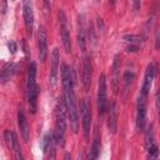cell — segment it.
Returning <instances> with one entry per match:
<instances>
[{"label": "cell", "instance_id": "6da1fadb", "mask_svg": "<svg viewBox=\"0 0 160 160\" xmlns=\"http://www.w3.org/2000/svg\"><path fill=\"white\" fill-rule=\"evenodd\" d=\"M61 85L64 90V102L66 106L68 118L70 120V128L72 132L76 134L79 130V109H78V102L74 92L72 74L68 64L61 65Z\"/></svg>", "mask_w": 160, "mask_h": 160}, {"label": "cell", "instance_id": "7a4b0ae2", "mask_svg": "<svg viewBox=\"0 0 160 160\" xmlns=\"http://www.w3.org/2000/svg\"><path fill=\"white\" fill-rule=\"evenodd\" d=\"M66 106L65 102L58 99L55 104V131L54 136L56 144L64 146L65 144V134H66Z\"/></svg>", "mask_w": 160, "mask_h": 160}, {"label": "cell", "instance_id": "3957f363", "mask_svg": "<svg viewBox=\"0 0 160 160\" xmlns=\"http://www.w3.org/2000/svg\"><path fill=\"white\" fill-rule=\"evenodd\" d=\"M38 94H39V90L36 85V64L32 61L28 68V75H26V95H28L29 109L32 114H35L36 111Z\"/></svg>", "mask_w": 160, "mask_h": 160}, {"label": "cell", "instance_id": "277c9868", "mask_svg": "<svg viewBox=\"0 0 160 160\" xmlns=\"http://www.w3.org/2000/svg\"><path fill=\"white\" fill-rule=\"evenodd\" d=\"M58 18H59V26H60V36H61L62 48L69 54L71 51V40H70V26L68 22V18L62 10H59Z\"/></svg>", "mask_w": 160, "mask_h": 160}, {"label": "cell", "instance_id": "5b68a950", "mask_svg": "<svg viewBox=\"0 0 160 160\" xmlns=\"http://www.w3.org/2000/svg\"><path fill=\"white\" fill-rule=\"evenodd\" d=\"M108 88H106V76L105 74H101L99 78V84H98V98H96V102H98V112L100 116H102L106 111V106H108Z\"/></svg>", "mask_w": 160, "mask_h": 160}, {"label": "cell", "instance_id": "8992f818", "mask_svg": "<svg viewBox=\"0 0 160 160\" xmlns=\"http://www.w3.org/2000/svg\"><path fill=\"white\" fill-rule=\"evenodd\" d=\"M136 129L139 131H144L146 125V95L139 94L138 101H136Z\"/></svg>", "mask_w": 160, "mask_h": 160}, {"label": "cell", "instance_id": "52a82bcc", "mask_svg": "<svg viewBox=\"0 0 160 160\" xmlns=\"http://www.w3.org/2000/svg\"><path fill=\"white\" fill-rule=\"evenodd\" d=\"M80 116H81V126H82V132H84V138L85 140L89 139V134H90V126H91V111H90V106L88 104V101L85 99L80 100Z\"/></svg>", "mask_w": 160, "mask_h": 160}, {"label": "cell", "instance_id": "ba28073f", "mask_svg": "<svg viewBox=\"0 0 160 160\" xmlns=\"http://www.w3.org/2000/svg\"><path fill=\"white\" fill-rule=\"evenodd\" d=\"M145 149L149 159H156L159 156V146L154 138L152 125H149L145 131Z\"/></svg>", "mask_w": 160, "mask_h": 160}, {"label": "cell", "instance_id": "9c48e42d", "mask_svg": "<svg viewBox=\"0 0 160 160\" xmlns=\"http://www.w3.org/2000/svg\"><path fill=\"white\" fill-rule=\"evenodd\" d=\"M22 18H24L26 32L31 35L34 29V11L30 0H22Z\"/></svg>", "mask_w": 160, "mask_h": 160}, {"label": "cell", "instance_id": "30bf717a", "mask_svg": "<svg viewBox=\"0 0 160 160\" xmlns=\"http://www.w3.org/2000/svg\"><path fill=\"white\" fill-rule=\"evenodd\" d=\"M38 55L40 61H45L48 56V36L44 26H40L38 31Z\"/></svg>", "mask_w": 160, "mask_h": 160}, {"label": "cell", "instance_id": "8fae6325", "mask_svg": "<svg viewBox=\"0 0 160 160\" xmlns=\"http://www.w3.org/2000/svg\"><path fill=\"white\" fill-rule=\"evenodd\" d=\"M4 136H5V140L8 142V145L14 151V155L18 160H22V152H21V148H20V142L18 140V136L16 134L12 131V130H5L4 131Z\"/></svg>", "mask_w": 160, "mask_h": 160}, {"label": "cell", "instance_id": "7c38bea8", "mask_svg": "<svg viewBox=\"0 0 160 160\" xmlns=\"http://www.w3.org/2000/svg\"><path fill=\"white\" fill-rule=\"evenodd\" d=\"M50 59L51 60H50V74H49V79H50L51 88H54L55 84H56L58 70H59V64H60V52H59V49L58 48H54Z\"/></svg>", "mask_w": 160, "mask_h": 160}, {"label": "cell", "instance_id": "4fadbf2b", "mask_svg": "<svg viewBox=\"0 0 160 160\" xmlns=\"http://www.w3.org/2000/svg\"><path fill=\"white\" fill-rule=\"evenodd\" d=\"M118 105L115 100H111L109 104V109H108V129L111 134L116 132V128H118Z\"/></svg>", "mask_w": 160, "mask_h": 160}, {"label": "cell", "instance_id": "5bb4252c", "mask_svg": "<svg viewBox=\"0 0 160 160\" xmlns=\"http://www.w3.org/2000/svg\"><path fill=\"white\" fill-rule=\"evenodd\" d=\"M111 86L116 94L120 88V55H115L111 65Z\"/></svg>", "mask_w": 160, "mask_h": 160}, {"label": "cell", "instance_id": "9a60e30c", "mask_svg": "<svg viewBox=\"0 0 160 160\" xmlns=\"http://www.w3.org/2000/svg\"><path fill=\"white\" fill-rule=\"evenodd\" d=\"M154 76H155V65L154 62H150L148 66H146V70H145V75H144V81H142V86H141V94L146 95L149 94L151 86H152V80H154Z\"/></svg>", "mask_w": 160, "mask_h": 160}, {"label": "cell", "instance_id": "2e32d148", "mask_svg": "<svg viewBox=\"0 0 160 160\" xmlns=\"http://www.w3.org/2000/svg\"><path fill=\"white\" fill-rule=\"evenodd\" d=\"M55 144H56V140H55V136H54V132L52 134H46L42 139V151H44V155L46 158H50V159H54L55 158Z\"/></svg>", "mask_w": 160, "mask_h": 160}, {"label": "cell", "instance_id": "e0dca14e", "mask_svg": "<svg viewBox=\"0 0 160 160\" xmlns=\"http://www.w3.org/2000/svg\"><path fill=\"white\" fill-rule=\"evenodd\" d=\"M78 44L80 46V50L84 52L86 45V28H85L84 14H80L78 16Z\"/></svg>", "mask_w": 160, "mask_h": 160}, {"label": "cell", "instance_id": "ac0fdd59", "mask_svg": "<svg viewBox=\"0 0 160 160\" xmlns=\"http://www.w3.org/2000/svg\"><path fill=\"white\" fill-rule=\"evenodd\" d=\"M91 78H92V66L91 61L89 58L84 59V65H82V86L85 91H89L90 85H91Z\"/></svg>", "mask_w": 160, "mask_h": 160}, {"label": "cell", "instance_id": "d6986e66", "mask_svg": "<svg viewBox=\"0 0 160 160\" xmlns=\"http://www.w3.org/2000/svg\"><path fill=\"white\" fill-rule=\"evenodd\" d=\"M18 125H19L20 134H21L24 141L28 142L29 139H30V130H29V125H28V120H26L25 112H24V110L21 108L18 110Z\"/></svg>", "mask_w": 160, "mask_h": 160}, {"label": "cell", "instance_id": "ffe728a7", "mask_svg": "<svg viewBox=\"0 0 160 160\" xmlns=\"http://www.w3.org/2000/svg\"><path fill=\"white\" fill-rule=\"evenodd\" d=\"M100 148H101V134L99 128H95L94 130V136H92V144H91V150L89 154V159H96L100 154Z\"/></svg>", "mask_w": 160, "mask_h": 160}, {"label": "cell", "instance_id": "44dd1931", "mask_svg": "<svg viewBox=\"0 0 160 160\" xmlns=\"http://www.w3.org/2000/svg\"><path fill=\"white\" fill-rule=\"evenodd\" d=\"M14 70H15V65H14V62L9 61V62L4 64L2 69H1V72H0V80H1V84H5L8 80H10V78H11L12 74H14Z\"/></svg>", "mask_w": 160, "mask_h": 160}, {"label": "cell", "instance_id": "7402d4cb", "mask_svg": "<svg viewBox=\"0 0 160 160\" xmlns=\"http://www.w3.org/2000/svg\"><path fill=\"white\" fill-rule=\"evenodd\" d=\"M134 79H135V72H134V70H129V69H128V70H125L124 76H122L124 96H126V94H128V91H129V89H130V86H131V84H132Z\"/></svg>", "mask_w": 160, "mask_h": 160}, {"label": "cell", "instance_id": "603a6c76", "mask_svg": "<svg viewBox=\"0 0 160 160\" xmlns=\"http://www.w3.org/2000/svg\"><path fill=\"white\" fill-rule=\"evenodd\" d=\"M155 105H156V110L160 115V90L156 91V94H155Z\"/></svg>", "mask_w": 160, "mask_h": 160}, {"label": "cell", "instance_id": "cb8c5ba5", "mask_svg": "<svg viewBox=\"0 0 160 160\" xmlns=\"http://www.w3.org/2000/svg\"><path fill=\"white\" fill-rule=\"evenodd\" d=\"M8 48H9V50H10V52L11 54H15V51H16V44H15V41L14 40H10L9 42H8Z\"/></svg>", "mask_w": 160, "mask_h": 160}, {"label": "cell", "instance_id": "d4e9b609", "mask_svg": "<svg viewBox=\"0 0 160 160\" xmlns=\"http://www.w3.org/2000/svg\"><path fill=\"white\" fill-rule=\"evenodd\" d=\"M132 6L135 11H139L141 8V0H132Z\"/></svg>", "mask_w": 160, "mask_h": 160}, {"label": "cell", "instance_id": "484cf974", "mask_svg": "<svg viewBox=\"0 0 160 160\" xmlns=\"http://www.w3.org/2000/svg\"><path fill=\"white\" fill-rule=\"evenodd\" d=\"M155 49H160V29L156 32V38H155Z\"/></svg>", "mask_w": 160, "mask_h": 160}, {"label": "cell", "instance_id": "4316f807", "mask_svg": "<svg viewBox=\"0 0 160 160\" xmlns=\"http://www.w3.org/2000/svg\"><path fill=\"white\" fill-rule=\"evenodd\" d=\"M44 5H45V11L49 12L50 10V4H49V0H44Z\"/></svg>", "mask_w": 160, "mask_h": 160}, {"label": "cell", "instance_id": "83f0119b", "mask_svg": "<svg viewBox=\"0 0 160 160\" xmlns=\"http://www.w3.org/2000/svg\"><path fill=\"white\" fill-rule=\"evenodd\" d=\"M115 1H116V0H109V2L111 4V6H115Z\"/></svg>", "mask_w": 160, "mask_h": 160}, {"label": "cell", "instance_id": "f1b7e54d", "mask_svg": "<svg viewBox=\"0 0 160 160\" xmlns=\"http://www.w3.org/2000/svg\"><path fill=\"white\" fill-rule=\"evenodd\" d=\"M95 1H100V0H95Z\"/></svg>", "mask_w": 160, "mask_h": 160}]
</instances>
